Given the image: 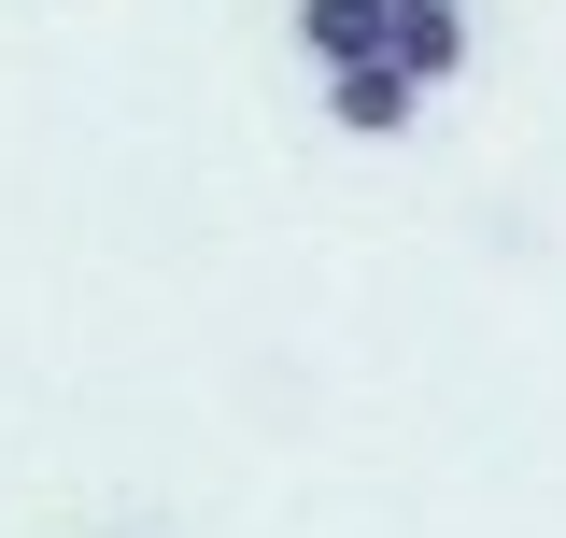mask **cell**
Here are the masks:
<instances>
[{
	"instance_id": "cell-3",
	"label": "cell",
	"mask_w": 566,
	"mask_h": 538,
	"mask_svg": "<svg viewBox=\"0 0 566 538\" xmlns=\"http://www.w3.org/2000/svg\"><path fill=\"white\" fill-rule=\"evenodd\" d=\"M297 43L326 71H354V58H382V0H297Z\"/></svg>"
},
{
	"instance_id": "cell-4",
	"label": "cell",
	"mask_w": 566,
	"mask_h": 538,
	"mask_svg": "<svg viewBox=\"0 0 566 538\" xmlns=\"http://www.w3.org/2000/svg\"><path fill=\"white\" fill-rule=\"evenodd\" d=\"M382 14H411V0H382Z\"/></svg>"
},
{
	"instance_id": "cell-1",
	"label": "cell",
	"mask_w": 566,
	"mask_h": 538,
	"mask_svg": "<svg viewBox=\"0 0 566 538\" xmlns=\"http://www.w3.org/2000/svg\"><path fill=\"white\" fill-rule=\"evenodd\" d=\"M326 114H340L354 142H397V128L424 114V85H411L397 58H354V71H326Z\"/></svg>"
},
{
	"instance_id": "cell-2",
	"label": "cell",
	"mask_w": 566,
	"mask_h": 538,
	"mask_svg": "<svg viewBox=\"0 0 566 538\" xmlns=\"http://www.w3.org/2000/svg\"><path fill=\"white\" fill-rule=\"evenodd\" d=\"M382 58L439 85V71H468V0H411V14H382Z\"/></svg>"
}]
</instances>
